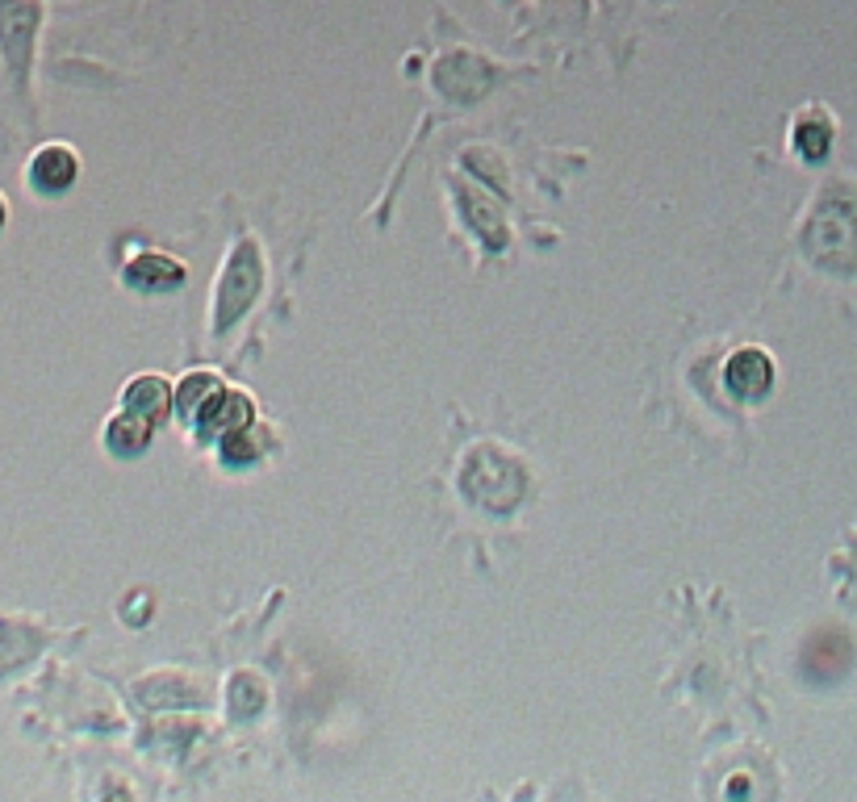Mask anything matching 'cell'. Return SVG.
Masks as SVG:
<instances>
[{"mask_svg":"<svg viewBox=\"0 0 857 802\" xmlns=\"http://www.w3.org/2000/svg\"><path fill=\"white\" fill-rule=\"evenodd\" d=\"M260 284H263V268H260L256 243H238V251L226 260L222 284H218V309H214L218 331H226L231 322L243 318V309L260 297Z\"/></svg>","mask_w":857,"mask_h":802,"instance_id":"cell-1","label":"cell"},{"mask_svg":"<svg viewBox=\"0 0 857 802\" xmlns=\"http://www.w3.org/2000/svg\"><path fill=\"white\" fill-rule=\"evenodd\" d=\"M724 380L740 401H762L774 389V359L762 347H740L724 364Z\"/></svg>","mask_w":857,"mask_h":802,"instance_id":"cell-2","label":"cell"},{"mask_svg":"<svg viewBox=\"0 0 857 802\" xmlns=\"http://www.w3.org/2000/svg\"><path fill=\"white\" fill-rule=\"evenodd\" d=\"M247 426H251V401L243 398V393H226V389H218L214 401L197 414V431H201L206 439L238 435V431H247Z\"/></svg>","mask_w":857,"mask_h":802,"instance_id":"cell-3","label":"cell"},{"mask_svg":"<svg viewBox=\"0 0 857 802\" xmlns=\"http://www.w3.org/2000/svg\"><path fill=\"white\" fill-rule=\"evenodd\" d=\"M75 176H80V160L68 146H43L34 155V164H30V185L38 192H47V197L68 192L75 185Z\"/></svg>","mask_w":857,"mask_h":802,"instance_id":"cell-4","label":"cell"},{"mask_svg":"<svg viewBox=\"0 0 857 802\" xmlns=\"http://www.w3.org/2000/svg\"><path fill=\"white\" fill-rule=\"evenodd\" d=\"M126 281L134 284L139 293H172V288L185 284V268H180V260H172V256L146 251V256H139V260L126 268Z\"/></svg>","mask_w":857,"mask_h":802,"instance_id":"cell-5","label":"cell"},{"mask_svg":"<svg viewBox=\"0 0 857 802\" xmlns=\"http://www.w3.org/2000/svg\"><path fill=\"white\" fill-rule=\"evenodd\" d=\"M167 405H172V389L160 377H139L126 389V410L146 418V423H160L167 414Z\"/></svg>","mask_w":857,"mask_h":802,"instance_id":"cell-6","label":"cell"},{"mask_svg":"<svg viewBox=\"0 0 857 802\" xmlns=\"http://www.w3.org/2000/svg\"><path fill=\"white\" fill-rule=\"evenodd\" d=\"M151 426L146 418H139V414H121V418H114L109 423V431H105V444H109V451L114 456H139V451L151 444Z\"/></svg>","mask_w":857,"mask_h":802,"instance_id":"cell-7","label":"cell"},{"mask_svg":"<svg viewBox=\"0 0 857 802\" xmlns=\"http://www.w3.org/2000/svg\"><path fill=\"white\" fill-rule=\"evenodd\" d=\"M222 389V380L214 377V373H197V377H185V385H180V393H176V410L189 418V423H197V414L214 401V393Z\"/></svg>","mask_w":857,"mask_h":802,"instance_id":"cell-8","label":"cell"},{"mask_svg":"<svg viewBox=\"0 0 857 802\" xmlns=\"http://www.w3.org/2000/svg\"><path fill=\"white\" fill-rule=\"evenodd\" d=\"M795 146H799V155H808V160H824L829 146H833V126L811 114V118H803L795 126Z\"/></svg>","mask_w":857,"mask_h":802,"instance_id":"cell-9","label":"cell"},{"mask_svg":"<svg viewBox=\"0 0 857 802\" xmlns=\"http://www.w3.org/2000/svg\"><path fill=\"white\" fill-rule=\"evenodd\" d=\"M0 226H4V201H0Z\"/></svg>","mask_w":857,"mask_h":802,"instance_id":"cell-10","label":"cell"}]
</instances>
